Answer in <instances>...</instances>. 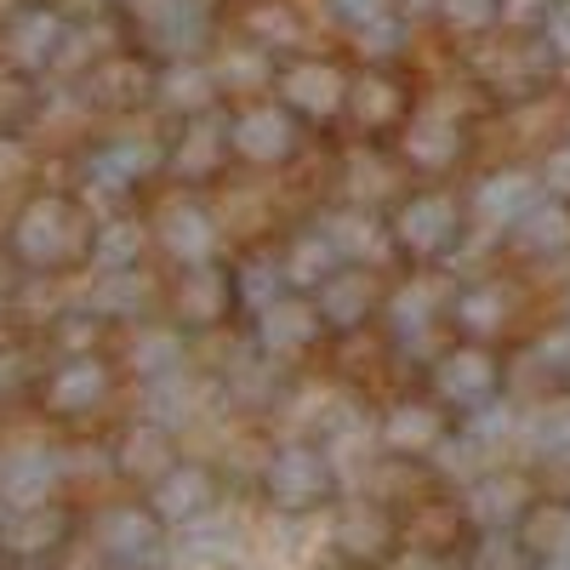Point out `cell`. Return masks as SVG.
Segmentation results:
<instances>
[{
  "instance_id": "obj_1",
  "label": "cell",
  "mask_w": 570,
  "mask_h": 570,
  "mask_svg": "<svg viewBox=\"0 0 570 570\" xmlns=\"http://www.w3.org/2000/svg\"><path fill=\"white\" fill-rule=\"evenodd\" d=\"M52 480H58V462L46 451H35V445L0 456V497H7V502L29 508V502H40L46 491H52Z\"/></svg>"
},
{
  "instance_id": "obj_2",
  "label": "cell",
  "mask_w": 570,
  "mask_h": 570,
  "mask_svg": "<svg viewBox=\"0 0 570 570\" xmlns=\"http://www.w3.org/2000/svg\"><path fill=\"white\" fill-rule=\"evenodd\" d=\"M104 389H109V376H104V365L98 360H69L58 376H52V389H46V400H52V411H91L104 400Z\"/></svg>"
},
{
  "instance_id": "obj_3",
  "label": "cell",
  "mask_w": 570,
  "mask_h": 570,
  "mask_svg": "<svg viewBox=\"0 0 570 570\" xmlns=\"http://www.w3.org/2000/svg\"><path fill=\"white\" fill-rule=\"evenodd\" d=\"M18 240H23V252L29 257H40V263H52V257H63L69 246V212L58 206V200H40V206H29V217L18 223Z\"/></svg>"
},
{
  "instance_id": "obj_4",
  "label": "cell",
  "mask_w": 570,
  "mask_h": 570,
  "mask_svg": "<svg viewBox=\"0 0 570 570\" xmlns=\"http://www.w3.org/2000/svg\"><path fill=\"white\" fill-rule=\"evenodd\" d=\"M104 548L115 553V559H137V553H149L155 548V525L142 513H131V508H115L109 519H104Z\"/></svg>"
},
{
  "instance_id": "obj_5",
  "label": "cell",
  "mask_w": 570,
  "mask_h": 570,
  "mask_svg": "<svg viewBox=\"0 0 570 570\" xmlns=\"http://www.w3.org/2000/svg\"><path fill=\"white\" fill-rule=\"evenodd\" d=\"M155 502H160L166 519H188L195 508H206V480H200V473H171Z\"/></svg>"
},
{
  "instance_id": "obj_6",
  "label": "cell",
  "mask_w": 570,
  "mask_h": 570,
  "mask_svg": "<svg viewBox=\"0 0 570 570\" xmlns=\"http://www.w3.org/2000/svg\"><path fill=\"white\" fill-rule=\"evenodd\" d=\"M58 537H63L58 513H23L18 525L7 531V542H12V548H23V553H35V548H46V542H58Z\"/></svg>"
},
{
  "instance_id": "obj_7",
  "label": "cell",
  "mask_w": 570,
  "mask_h": 570,
  "mask_svg": "<svg viewBox=\"0 0 570 570\" xmlns=\"http://www.w3.org/2000/svg\"><path fill=\"white\" fill-rule=\"evenodd\" d=\"M160 451H155V440H131V451H126V462L137 468V462H155Z\"/></svg>"
}]
</instances>
